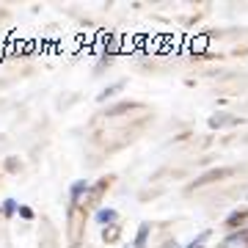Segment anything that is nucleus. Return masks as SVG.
<instances>
[{"instance_id": "obj_1", "label": "nucleus", "mask_w": 248, "mask_h": 248, "mask_svg": "<svg viewBox=\"0 0 248 248\" xmlns=\"http://www.w3.org/2000/svg\"><path fill=\"white\" fill-rule=\"evenodd\" d=\"M237 169H232V166H226V169H210V171H204L202 177H196L193 182H190V190H196V187H207V185H213V182H221V179L232 177Z\"/></svg>"}, {"instance_id": "obj_2", "label": "nucleus", "mask_w": 248, "mask_h": 248, "mask_svg": "<svg viewBox=\"0 0 248 248\" xmlns=\"http://www.w3.org/2000/svg\"><path fill=\"white\" fill-rule=\"evenodd\" d=\"M243 119H237V116H232V113H213L210 116V130H223V127H234V124H240Z\"/></svg>"}, {"instance_id": "obj_3", "label": "nucleus", "mask_w": 248, "mask_h": 248, "mask_svg": "<svg viewBox=\"0 0 248 248\" xmlns=\"http://www.w3.org/2000/svg\"><path fill=\"white\" fill-rule=\"evenodd\" d=\"M223 248H248V229H240L234 234H229Z\"/></svg>"}, {"instance_id": "obj_4", "label": "nucleus", "mask_w": 248, "mask_h": 248, "mask_svg": "<svg viewBox=\"0 0 248 248\" xmlns=\"http://www.w3.org/2000/svg\"><path fill=\"white\" fill-rule=\"evenodd\" d=\"M133 108H138L135 102H130V99H124V102H116V105H110L105 110V116H110V119H116V116H122L127 113V110H133Z\"/></svg>"}, {"instance_id": "obj_5", "label": "nucleus", "mask_w": 248, "mask_h": 248, "mask_svg": "<svg viewBox=\"0 0 248 248\" xmlns=\"http://www.w3.org/2000/svg\"><path fill=\"white\" fill-rule=\"evenodd\" d=\"M248 221V207H243V210H234V213L226 215V226L229 229H234V226H240V223Z\"/></svg>"}, {"instance_id": "obj_6", "label": "nucleus", "mask_w": 248, "mask_h": 248, "mask_svg": "<svg viewBox=\"0 0 248 248\" xmlns=\"http://www.w3.org/2000/svg\"><path fill=\"white\" fill-rule=\"evenodd\" d=\"M124 86H127V80H119V83H113V86H108V89H102L99 91V102H108V99L110 97H116V94H119V91H124Z\"/></svg>"}, {"instance_id": "obj_7", "label": "nucleus", "mask_w": 248, "mask_h": 248, "mask_svg": "<svg viewBox=\"0 0 248 248\" xmlns=\"http://www.w3.org/2000/svg\"><path fill=\"white\" fill-rule=\"evenodd\" d=\"M83 193H89V182H86V179H78V182L72 185V190H69L72 204H78V202H80V196H83Z\"/></svg>"}, {"instance_id": "obj_8", "label": "nucleus", "mask_w": 248, "mask_h": 248, "mask_svg": "<svg viewBox=\"0 0 248 248\" xmlns=\"http://www.w3.org/2000/svg\"><path fill=\"white\" fill-rule=\"evenodd\" d=\"M146 240H149V223H141V226H138V234H135L133 248H146Z\"/></svg>"}, {"instance_id": "obj_9", "label": "nucleus", "mask_w": 248, "mask_h": 248, "mask_svg": "<svg viewBox=\"0 0 248 248\" xmlns=\"http://www.w3.org/2000/svg\"><path fill=\"white\" fill-rule=\"evenodd\" d=\"M116 218H119V215H116V210H110V207H105V210H99V213H97V221L102 223V226H108V223L113 226Z\"/></svg>"}, {"instance_id": "obj_10", "label": "nucleus", "mask_w": 248, "mask_h": 248, "mask_svg": "<svg viewBox=\"0 0 248 248\" xmlns=\"http://www.w3.org/2000/svg\"><path fill=\"white\" fill-rule=\"evenodd\" d=\"M119 237V226H105V232H102V240H105V243H113V240Z\"/></svg>"}, {"instance_id": "obj_11", "label": "nucleus", "mask_w": 248, "mask_h": 248, "mask_svg": "<svg viewBox=\"0 0 248 248\" xmlns=\"http://www.w3.org/2000/svg\"><path fill=\"white\" fill-rule=\"evenodd\" d=\"M207 237H210V232H202L199 237L193 240V243H187L185 248H204V243H207Z\"/></svg>"}, {"instance_id": "obj_12", "label": "nucleus", "mask_w": 248, "mask_h": 248, "mask_svg": "<svg viewBox=\"0 0 248 248\" xmlns=\"http://www.w3.org/2000/svg\"><path fill=\"white\" fill-rule=\"evenodd\" d=\"M19 215H22V218H28V221H31V218H33V210H31V207H19Z\"/></svg>"}, {"instance_id": "obj_13", "label": "nucleus", "mask_w": 248, "mask_h": 248, "mask_svg": "<svg viewBox=\"0 0 248 248\" xmlns=\"http://www.w3.org/2000/svg\"><path fill=\"white\" fill-rule=\"evenodd\" d=\"M3 207H6V213H17V204H14V202H6V204H3Z\"/></svg>"}, {"instance_id": "obj_14", "label": "nucleus", "mask_w": 248, "mask_h": 248, "mask_svg": "<svg viewBox=\"0 0 248 248\" xmlns=\"http://www.w3.org/2000/svg\"><path fill=\"white\" fill-rule=\"evenodd\" d=\"M127 248H133V246H127Z\"/></svg>"}]
</instances>
